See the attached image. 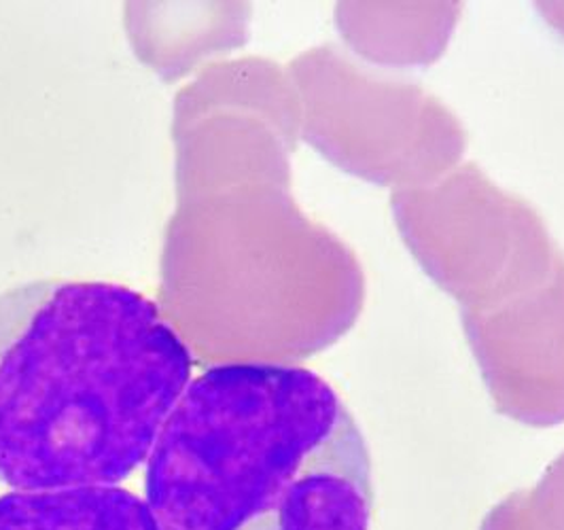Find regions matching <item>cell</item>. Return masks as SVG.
I'll return each mask as SVG.
<instances>
[{
  "instance_id": "6da1fadb",
  "label": "cell",
  "mask_w": 564,
  "mask_h": 530,
  "mask_svg": "<svg viewBox=\"0 0 564 530\" xmlns=\"http://www.w3.org/2000/svg\"><path fill=\"white\" fill-rule=\"evenodd\" d=\"M189 382V346L139 291L39 280L2 293L0 484L117 486L149 461Z\"/></svg>"
},
{
  "instance_id": "7a4b0ae2",
  "label": "cell",
  "mask_w": 564,
  "mask_h": 530,
  "mask_svg": "<svg viewBox=\"0 0 564 530\" xmlns=\"http://www.w3.org/2000/svg\"><path fill=\"white\" fill-rule=\"evenodd\" d=\"M144 497L162 530H369L371 461L311 369L215 365L166 420Z\"/></svg>"
},
{
  "instance_id": "3957f363",
  "label": "cell",
  "mask_w": 564,
  "mask_h": 530,
  "mask_svg": "<svg viewBox=\"0 0 564 530\" xmlns=\"http://www.w3.org/2000/svg\"><path fill=\"white\" fill-rule=\"evenodd\" d=\"M391 206L408 249L460 312L536 286L564 261L535 208L499 190L476 164L395 192Z\"/></svg>"
},
{
  "instance_id": "277c9868",
  "label": "cell",
  "mask_w": 564,
  "mask_h": 530,
  "mask_svg": "<svg viewBox=\"0 0 564 530\" xmlns=\"http://www.w3.org/2000/svg\"><path fill=\"white\" fill-rule=\"evenodd\" d=\"M316 71L312 142L341 170L378 185L426 187L460 160L467 137L458 119L423 87L382 79L325 47Z\"/></svg>"
},
{
  "instance_id": "5b68a950",
  "label": "cell",
  "mask_w": 564,
  "mask_h": 530,
  "mask_svg": "<svg viewBox=\"0 0 564 530\" xmlns=\"http://www.w3.org/2000/svg\"><path fill=\"white\" fill-rule=\"evenodd\" d=\"M460 321L499 414L539 429L564 422V261L545 282Z\"/></svg>"
},
{
  "instance_id": "8992f818",
  "label": "cell",
  "mask_w": 564,
  "mask_h": 530,
  "mask_svg": "<svg viewBox=\"0 0 564 530\" xmlns=\"http://www.w3.org/2000/svg\"><path fill=\"white\" fill-rule=\"evenodd\" d=\"M0 530H162L151 507L119 486L13 490L0 497Z\"/></svg>"
},
{
  "instance_id": "52a82bcc",
  "label": "cell",
  "mask_w": 564,
  "mask_h": 530,
  "mask_svg": "<svg viewBox=\"0 0 564 530\" xmlns=\"http://www.w3.org/2000/svg\"><path fill=\"white\" fill-rule=\"evenodd\" d=\"M480 530H564V452L535 488L518 490L495 505Z\"/></svg>"
}]
</instances>
